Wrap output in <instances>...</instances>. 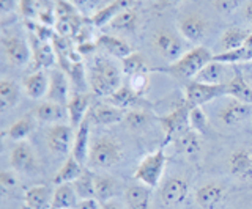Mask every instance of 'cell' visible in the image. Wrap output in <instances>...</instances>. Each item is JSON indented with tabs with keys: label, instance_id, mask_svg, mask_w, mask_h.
Segmentation results:
<instances>
[{
	"label": "cell",
	"instance_id": "obj_1",
	"mask_svg": "<svg viewBox=\"0 0 252 209\" xmlns=\"http://www.w3.org/2000/svg\"><path fill=\"white\" fill-rule=\"evenodd\" d=\"M122 68L107 57H94L89 69V85L94 96L109 98L122 87Z\"/></svg>",
	"mask_w": 252,
	"mask_h": 209
},
{
	"label": "cell",
	"instance_id": "obj_52",
	"mask_svg": "<svg viewBox=\"0 0 252 209\" xmlns=\"http://www.w3.org/2000/svg\"><path fill=\"white\" fill-rule=\"evenodd\" d=\"M244 19L252 26V2H249L246 6H244Z\"/></svg>",
	"mask_w": 252,
	"mask_h": 209
},
{
	"label": "cell",
	"instance_id": "obj_29",
	"mask_svg": "<svg viewBox=\"0 0 252 209\" xmlns=\"http://www.w3.org/2000/svg\"><path fill=\"white\" fill-rule=\"evenodd\" d=\"M84 173V168H82V164H79V162L73 157V154H69L66 157L65 164L60 167V170L57 173H55L52 183L55 185H62V184H71L74 183L79 176Z\"/></svg>",
	"mask_w": 252,
	"mask_h": 209
},
{
	"label": "cell",
	"instance_id": "obj_3",
	"mask_svg": "<svg viewBox=\"0 0 252 209\" xmlns=\"http://www.w3.org/2000/svg\"><path fill=\"white\" fill-rule=\"evenodd\" d=\"M167 160L169 157H167V154H165L164 145H162L161 148H158L155 153L148 154V156H145L140 160V164L136 168V173H134V180H137L139 183H142L150 189L158 187Z\"/></svg>",
	"mask_w": 252,
	"mask_h": 209
},
{
	"label": "cell",
	"instance_id": "obj_33",
	"mask_svg": "<svg viewBox=\"0 0 252 209\" xmlns=\"http://www.w3.org/2000/svg\"><path fill=\"white\" fill-rule=\"evenodd\" d=\"M249 30H244V28H240V27H232V28H227L225 32L222 33L219 40V44L220 48H222V52H227V51H235L241 48L244 44V41L248 40L249 36Z\"/></svg>",
	"mask_w": 252,
	"mask_h": 209
},
{
	"label": "cell",
	"instance_id": "obj_12",
	"mask_svg": "<svg viewBox=\"0 0 252 209\" xmlns=\"http://www.w3.org/2000/svg\"><path fill=\"white\" fill-rule=\"evenodd\" d=\"M47 101L66 105L69 101V79L63 69L54 68L49 74V90H47Z\"/></svg>",
	"mask_w": 252,
	"mask_h": 209
},
{
	"label": "cell",
	"instance_id": "obj_13",
	"mask_svg": "<svg viewBox=\"0 0 252 209\" xmlns=\"http://www.w3.org/2000/svg\"><path fill=\"white\" fill-rule=\"evenodd\" d=\"M106 103L123 110H134V109L147 110V107H150L148 101H145L144 96L137 95L136 91H132L131 87H120L114 95L106 98Z\"/></svg>",
	"mask_w": 252,
	"mask_h": 209
},
{
	"label": "cell",
	"instance_id": "obj_4",
	"mask_svg": "<svg viewBox=\"0 0 252 209\" xmlns=\"http://www.w3.org/2000/svg\"><path fill=\"white\" fill-rule=\"evenodd\" d=\"M123 150L120 143L110 137H99L92 143L89 164L94 168H109L120 162Z\"/></svg>",
	"mask_w": 252,
	"mask_h": 209
},
{
	"label": "cell",
	"instance_id": "obj_44",
	"mask_svg": "<svg viewBox=\"0 0 252 209\" xmlns=\"http://www.w3.org/2000/svg\"><path fill=\"white\" fill-rule=\"evenodd\" d=\"M148 120H150V115L144 109L129 110V112H126V117H125V121L128 123L129 128H140V126H144Z\"/></svg>",
	"mask_w": 252,
	"mask_h": 209
},
{
	"label": "cell",
	"instance_id": "obj_38",
	"mask_svg": "<svg viewBox=\"0 0 252 209\" xmlns=\"http://www.w3.org/2000/svg\"><path fill=\"white\" fill-rule=\"evenodd\" d=\"M137 19H139L137 11L134 8H128L117 14L114 21L110 22V27L114 30H120V32H131V30L136 28Z\"/></svg>",
	"mask_w": 252,
	"mask_h": 209
},
{
	"label": "cell",
	"instance_id": "obj_40",
	"mask_svg": "<svg viewBox=\"0 0 252 209\" xmlns=\"http://www.w3.org/2000/svg\"><path fill=\"white\" fill-rule=\"evenodd\" d=\"M120 63H122V71L128 77H132V76H136L139 73H147L148 71L145 58L137 52H132L131 55L125 57L123 60H120Z\"/></svg>",
	"mask_w": 252,
	"mask_h": 209
},
{
	"label": "cell",
	"instance_id": "obj_56",
	"mask_svg": "<svg viewBox=\"0 0 252 209\" xmlns=\"http://www.w3.org/2000/svg\"><path fill=\"white\" fill-rule=\"evenodd\" d=\"M38 2H46V0H38Z\"/></svg>",
	"mask_w": 252,
	"mask_h": 209
},
{
	"label": "cell",
	"instance_id": "obj_10",
	"mask_svg": "<svg viewBox=\"0 0 252 209\" xmlns=\"http://www.w3.org/2000/svg\"><path fill=\"white\" fill-rule=\"evenodd\" d=\"M178 32L189 43H200L208 33V22L195 13L185 14L178 21Z\"/></svg>",
	"mask_w": 252,
	"mask_h": 209
},
{
	"label": "cell",
	"instance_id": "obj_51",
	"mask_svg": "<svg viewBox=\"0 0 252 209\" xmlns=\"http://www.w3.org/2000/svg\"><path fill=\"white\" fill-rule=\"evenodd\" d=\"M16 6H19V0H0V8H2V13H11Z\"/></svg>",
	"mask_w": 252,
	"mask_h": 209
},
{
	"label": "cell",
	"instance_id": "obj_21",
	"mask_svg": "<svg viewBox=\"0 0 252 209\" xmlns=\"http://www.w3.org/2000/svg\"><path fill=\"white\" fill-rule=\"evenodd\" d=\"M90 107V98L85 93H74L69 98L66 109H68V121L73 128H79L81 123L87 118V110Z\"/></svg>",
	"mask_w": 252,
	"mask_h": 209
},
{
	"label": "cell",
	"instance_id": "obj_37",
	"mask_svg": "<svg viewBox=\"0 0 252 209\" xmlns=\"http://www.w3.org/2000/svg\"><path fill=\"white\" fill-rule=\"evenodd\" d=\"M117 193V183L112 178L104 175H94V198H98L101 203H107Z\"/></svg>",
	"mask_w": 252,
	"mask_h": 209
},
{
	"label": "cell",
	"instance_id": "obj_49",
	"mask_svg": "<svg viewBox=\"0 0 252 209\" xmlns=\"http://www.w3.org/2000/svg\"><path fill=\"white\" fill-rule=\"evenodd\" d=\"M76 209H102V203L98 198H85L79 200Z\"/></svg>",
	"mask_w": 252,
	"mask_h": 209
},
{
	"label": "cell",
	"instance_id": "obj_26",
	"mask_svg": "<svg viewBox=\"0 0 252 209\" xmlns=\"http://www.w3.org/2000/svg\"><path fill=\"white\" fill-rule=\"evenodd\" d=\"M230 172L241 180H252V153L246 150H236L228 159Z\"/></svg>",
	"mask_w": 252,
	"mask_h": 209
},
{
	"label": "cell",
	"instance_id": "obj_16",
	"mask_svg": "<svg viewBox=\"0 0 252 209\" xmlns=\"http://www.w3.org/2000/svg\"><path fill=\"white\" fill-rule=\"evenodd\" d=\"M11 167L18 172L32 173L36 170V157L27 142H18L11 151Z\"/></svg>",
	"mask_w": 252,
	"mask_h": 209
},
{
	"label": "cell",
	"instance_id": "obj_7",
	"mask_svg": "<svg viewBox=\"0 0 252 209\" xmlns=\"http://www.w3.org/2000/svg\"><path fill=\"white\" fill-rule=\"evenodd\" d=\"M2 46H3V53L6 60L10 61L13 66H19V68L27 66L29 61L32 60L30 44H27L16 33H3Z\"/></svg>",
	"mask_w": 252,
	"mask_h": 209
},
{
	"label": "cell",
	"instance_id": "obj_48",
	"mask_svg": "<svg viewBox=\"0 0 252 209\" xmlns=\"http://www.w3.org/2000/svg\"><path fill=\"white\" fill-rule=\"evenodd\" d=\"M0 184H2V189L5 192L13 190L16 187V184H18L16 175L13 172H8V170H5V172H2V175H0Z\"/></svg>",
	"mask_w": 252,
	"mask_h": 209
},
{
	"label": "cell",
	"instance_id": "obj_28",
	"mask_svg": "<svg viewBox=\"0 0 252 209\" xmlns=\"http://www.w3.org/2000/svg\"><path fill=\"white\" fill-rule=\"evenodd\" d=\"M213 60L219 61L224 65H233V63H244V61H252V32L249 33L248 40L244 41L241 48L235 51H227L213 55Z\"/></svg>",
	"mask_w": 252,
	"mask_h": 209
},
{
	"label": "cell",
	"instance_id": "obj_42",
	"mask_svg": "<svg viewBox=\"0 0 252 209\" xmlns=\"http://www.w3.org/2000/svg\"><path fill=\"white\" fill-rule=\"evenodd\" d=\"M26 24L30 30L32 35H35L39 41H44V43H52L54 38H55V33L54 30L49 27V26H44L41 22H33V21H26Z\"/></svg>",
	"mask_w": 252,
	"mask_h": 209
},
{
	"label": "cell",
	"instance_id": "obj_17",
	"mask_svg": "<svg viewBox=\"0 0 252 209\" xmlns=\"http://www.w3.org/2000/svg\"><path fill=\"white\" fill-rule=\"evenodd\" d=\"M188 183L181 178H172L162 185L161 189V201L165 206H178L185 203L188 197Z\"/></svg>",
	"mask_w": 252,
	"mask_h": 209
},
{
	"label": "cell",
	"instance_id": "obj_45",
	"mask_svg": "<svg viewBox=\"0 0 252 209\" xmlns=\"http://www.w3.org/2000/svg\"><path fill=\"white\" fill-rule=\"evenodd\" d=\"M19 13L27 21H33L38 18V0H19Z\"/></svg>",
	"mask_w": 252,
	"mask_h": 209
},
{
	"label": "cell",
	"instance_id": "obj_23",
	"mask_svg": "<svg viewBox=\"0 0 252 209\" xmlns=\"http://www.w3.org/2000/svg\"><path fill=\"white\" fill-rule=\"evenodd\" d=\"M33 115L38 121L55 123V125H57V123H63L68 118V109H66V105L46 101V103H41L35 107Z\"/></svg>",
	"mask_w": 252,
	"mask_h": 209
},
{
	"label": "cell",
	"instance_id": "obj_5",
	"mask_svg": "<svg viewBox=\"0 0 252 209\" xmlns=\"http://www.w3.org/2000/svg\"><path fill=\"white\" fill-rule=\"evenodd\" d=\"M189 112H191V105L185 101L183 104L178 105L177 109H173L169 115L159 118L165 132L164 146L167 143H172L177 137H180L186 131L191 129V125H189Z\"/></svg>",
	"mask_w": 252,
	"mask_h": 209
},
{
	"label": "cell",
	"instance_id": "obj_47",
	"mask_svg": "<svg viewBox=\"0 0 252 209\" xmlns=\"http://www.w3.org/2000/svg\"><path fill=\"white\" fill-rule=\"evenodd\" d=\"M69 2L81 13H90V11L96 13L101 8L99 5L102 3V0H69Z\"/></svg>",
	"mask_w": 252,
	"mask_h": 209
},
{
	"label": "cell",
	"instance_id": "obj_55",
	"mask_svg": "<svg viewBox=\"0 0 252 209\" xmlns=\"http://www.w3.org/2000/svg\"><path fill=\"white\" fill-rule=\"evenodd\" d=\"M131 2H132V3H136V2H137V0H131Z\"/></svg>",
	"mask_w": 252,
	"mask_h": 209
},
{
	"label": "cell",
	"instance_id": "obj_6",
	"mask_svg": "<svg viewBox=\"0 0 252 209\" xmlns=\"http://www.w3.org/2000/svg\"><path fill=\"white\" fill-rule=\"evenodd\" d=\"M225 96V83L208 85L191 80L185 87V101L191 107H202L211 103L213 99Z\"/></svg>",
	"mask_w": 252,
	"mask_h": 209
},
{
	"label": "cell",
	"instance_id": "obj_36",
	"mask_svg": "<svg viewBox=\"0 0 252 209\" xmlns=\"http://www.w3.org/2000/svg\"><path fill=\"white\" fill-rule=\"evenodd\" d=\"M173 143H175V146L178 148L180 153H185V154H188V156H194V154H197L202 148L200 134L195 132V131H192V129H189L185 134L177 137L175 140H173Z\"/></svg>",
	"mask_w": 252,
	"mask_h": 209
},
{
	"label": "cell",
	"instance_id": "obj_25",
	"mask_svg": "<svg viewBox=\"0 0 252 209\" xmlns=\"http://www.w3.org/2000/svg\"><path fill=\"white\" fill-rule=\"evenodd\" d=\"M54 190L46 184L33 185L26 192V205L29 209H51Z\"/></svg>",
	"mask_w": 252,
	"mask_h": 209
},
{
	"label": "cell",
	"instance_id": "obj_43",
	"mask_svg": "<svg viewBox=\"0 0 252 209\" xmlns=\"http://www.w3.org/2000/svg\"><path fill=\"white\" fill-rule=\"evenodd\" d=\"M129 87L132 91H136L137 95L144 96L150 88V77L148 71L147 73H139L136 76L129 77Z\"/></svg>",
	"mask_w": 252,
	"mask_h": 209
},
{
	"label": "cell",
	"instance_id": "obj_14",
	"mask_svg": "<svg viewBox=\"0 0 252 209\" xmlns=\"http://www.w3.org/2000/svg\"><path fill=\"white\" fill-rule=\"evenodd\" d=\"M249 117H252V105L236 99L228 101L219 112L220 121L227 126H236L244 120H248Z\"/></svg>",
	"mask_w": 252,
	"mask_h": 209
},
{
	"label": "cell",
	"instance_id": "obj_11",
	"mask_svg": "<svg viewBox=\"0 0 252 209\" xmlns=\"http://www.w3.org/2000/svg\"><path fill=\"white\" fill-rule=\"evenodd\" d=\"M30 40V49H32V58H33V65L36 68V71L39 69H47L52 68L55 65V60H59L57 51L54 48V43H44L39 41L35 35L29 36Z\"/></svg>",
	"mask_w": 252,
	"mask_h": 209
},
{
	"label": "cell",
	"instance_id": "obj_50",
	"mask_svg": "<svg viewBox=\"0 0 252 209\" xmlns=\"http://www.w3.org/2000/svg\"><path fill=\"white\" fill-rule=\"evenodd\" d=\"M96 43H90V41H84V43H79L76 51L81 53V55H87V53H92L96 51Z\"/></svg>",
	"mask_w": 252,
	"mask_h": 209
},
{
	"label": "cell",
	"instance_id": "obj_54",
	"mask_svg": "<svg viewBox=\"0 0 252 209\" xmlns=\"http://www.w3.org/2000/svg\"><path fill=\"white\" fill-rule=\"evenodd\" d=\"M169 2H180V0H169Z\"/></svg>",
	"mask_w": 252,
	"mask_h": 209
},
{
	"label": "cell",
	"instance_id": "obj_15",
	"mask_svg": "<svg viewBox=\"0 0 252 209\" xmlns=\"http://www.w3.org/2000/svg\"><path fill=\"white\" fill-rule=\"evenodd\" d=\"M90 117H87L81 126L76 129V135H74V143H73V150L71 154L73 157L79 162V164H87L89 162V154H90Z\"/></svg>",
	"mask_w": 252,
	"mask_h": 209
},
{
	"label": "cell",
	"instance_id": "obj_32",
	"mask_svg": "<svg viewBox=\"0 0 252 209\" xmlns=\"http://www.w3.org/2000/svg\"><path fill=\"white\" fill-rule=\"evenodd\" d=\"M19 87L14 80L2 79L0 80V109L6 112L19 103Z\"/></svg>",
	"mask_w": 252,
	"mask_h": 209
},
{
	"label": "cell",
	"instance_id": "obj_30",
	"mask_svg": "<svg viewBox=\"0 0 252 209\" xmlns=\"http://www.w3.org/2000/svg\"><path fill=\"white\" fill-rule=\"evenodd\" d=\"M79 203V197L71 184L57 185L54 190V200L51 209H76Z\"/></svg>",
	"mask_w": 252,
	"mask_h": 209
},
{
	"label": "cell",
	"instance_id": "obj_41",
	"mask_svg": "<svg viewBox=\"0 0 252 209\" xmlns=\"http://www.w3.org/2000/svg\"><path fill=\"white\" fill-rule=\"evenodd\" d=\"M189 125H191L192 131L199 132L200 135L208 132V126H210L208 118L202 107H191V112H189Z\"/></svg>",
	"mask_w": 252,
	"mask_h": 209
},
{
	"label": "cell",
	"instance_id": "obj_53",
	"mask_svg": "<svg viewBox=\"0 0 252 209\" xmlns=\"http://www.w3.org/2000/svg\"><path fill=\"white\" fill-rule=\"evenodd\" d=\"M102 209H122V208L117 203H114V201H107V203H102Z\"/></svg>",
	"mask_w": 252,
	"mask_h": 209
},
{
	"label": "cell",
	"instance_id": "obj_35",
	"mask_svg": "<svg viewBox=\"0 0 252 209\" xmlns=\"http://www.w3.org/2000/svg\"><path fill=\"white\" fill-rule=\"evenodd\" d=\"M35 115H26V117L19 118L16 123L10 126L6 135L14 142H24L32 134V131L35 129Z\"/></svg>",
	"mask_w": 252,
	"mask_h": 209
},
{
	"label": "cell",
	"instance_id": "obj_19",
	"mask_svg": "<svg viewBox=\"0 0 252 209\" xmlns=\"http://www.w3.org/2000/svg\"><path fill=\"white\" fill-rule=\"evenodd\" d=\"M128 8H134V3L131 0H112L110 3L101 6V8L93 13L90 16V21L94 27H104L106 24H110L118 13Z\"/></svg>",
	"mask_w": 252,
	"mask_h": 209
},
{
	"label": "cell",
	"instance_id": "obj_9",
	"mask_svg": "<svg viewBox=\"0 0 252 209\" xmlns=\"http://www.w3.org/2000/svg\"><path fill=\"white\" fill-rule=\"evenodd\" d=\"M73 126L66 123H57L52 125L47 131V146L55 154H68L73 150L74 137H73Z\"/></svg>",
	"mask_w": 252,
	"mask_h": 209
},
{
	"label": "cell",
	"instance_id": "obj_18",
	"mask_svg": "<svg viewBox=\"0 0 252 209\" xmlns=\"http://www.w3.org/2000/svg\"><path fill=\"white\" fill-rule=\"evenodd\" d=\"M225 198V189L216 183L203 184L195 192V201L202 209H216Z\"/></svg>",
	"mask_w": 252,
	"mask_h": 209
},
{
	"label": "cell",
	"instance_id": "obj_39",
	"mask_svg": "<svg viewBox=\"0 0 252 209\" xmlns=\"http://www.w3.org/2000/svg\"><path fill=\"white\" fill-rule=\"evenodd\" d=\"M73 187L77 193L79 200L94 198V175L92 172H85L73 183Z\"/></svg>",
	"mask_w": 252,
	"mask_h": 209
},
{
	"label": "cell",
	"instance_id": "obj_8",
	"mask_svg": "<svg viewBox=\"0 0 252 209\" xmlns=\"http://www.w3.org/2000/svg\"><path fill=\"white\" fill-rule=\"evenodd\" d=\"M153 48L162 58L170 61V63L177 61L183 55V44H181L180 38L165 28L158 30L153 35Z\"/></svg>",
	"mask_w": 252,
	"mask_h": 209
},
{
	"label": "cell",
	"instance_id": "obj_22",
	"mask_svg": "<svg viewBox=\"0 0 252 209\" xmlns=\"http://www.w3.org/2000/svg\"><path fill=\"white\" fill-rule=\"evenodd\" d=\"M22 85H24V91H26V95L30 99H39L47 95V90H49V76L43 69H39V71H35L24 77Z\"/></svg>",
	"mask_w": 252,
	"mask_h": 209
},
{
	"label": "cell",
	"instance_id": "obj_27",
	"mask_svg": "<svg viewBox=\"0 0 252 209\" xmlns=\"http://www.w3.org/2000/svg\"><path fill=\"white\" fill-rule=\"evenodd\" d=\"M225 96L252 105V85H249L241 73H235L232 80L225 83Z\"/></svg>",
	"mask_w": 252,
	"mask_h": 209
},
{
	"label": "cell",
	"instance_id": "obj_2",
	"mask_svg": "<svg viewBox=\"0 0 252 209\" xmlns=\"http://www.w3.org/2000/svg\"><path fill=\"white\" fill-rule=\"evenodd\" d=\"M211 60H213V53L207 48L199 46V48H194L191 51L185 52L183 55L177 61H173V63L159 66V68H153L152 71L165 73L172 77H177V79L194 80L195 76L199 74Z\"/></svg>",
	"mask_w": 252,
	"mask_h": 209
},
{
	"label": "cell",
	"instance_id": "obj_34",
	"mask_svg": "<svg viewBox=\"0 0 252 209\" xmlns=\"http://www.w3.org/2000/svg\"><path fill=\"white\" fill-rule=\"evenodd\" d=\"M194 82L208 83V85H220L224 83V63L211 60L202 71L195 76Z\"/></svg>",
	"mask_w": 252,
	"mask_h": 209
},
{
	"label": "cell",
	"instance_id": "obj_20",
	"mask_svg": "<svg viewBox=\"0 0 252 209\" xmlns=\"http://www.w3.org/2000/svg\"><path fill=\"white\" fill-rule=\"evenodd\" d=\"M125 117H126V110L118 109V107L109 103L96 104L90 112V120L93 123H96V125H102V126L117 125V123L123 121Z\"/></svg>",
	"mask_w": 252,
	"mask_h": 209
},
{
	"label": "cell",
	"instance_id": "obj_46",
	"mask_svg": "<svg viewBox=\"0 0 252 209\" xmlns=\"http://www.w3.org/2000/svg\"><path fill=\"white\" fill-rule=\"evenodd\" d=\"M244 0H213V5L220 14H232L240 8Z\"/></svg>",
	"mask_w": 252,
	"mask_h": 209
},
{
	"label": "cell",
	"instance_id": "obj_31",
	"mask_svg": "<svg viewBox=\"0 0 252 209\" xmlns=\"http://www.w3.org/2000/svg\"><path fill=\"white\" fill-rule=\"evenodd\" d=\"M152 189L147 185H131L126 190V205L129 209H150Z\"/></svg>",
	"mask_w": 252,
	"mask_h": 209
},
{
	"label": "cell",
	"instance_id": "obj_24",
	"mask_svg": "<svg viewBox=\"0 0 252 209\" xmlns=\"http://www.w3.org/2000/svg\"><path fill=\"white\" fill-rule=\"evenodd\" d=\"M94 43H96L98 48L104 49L109 55H112L118 60H123L125 57L131 55V53L134 52L131 46L125 40H122V38H118V36H112V35L102 33L96 38V41Z\"/></svg>",
	"mask_w": 252,
	"mask_h": 209
}]
</instances>
